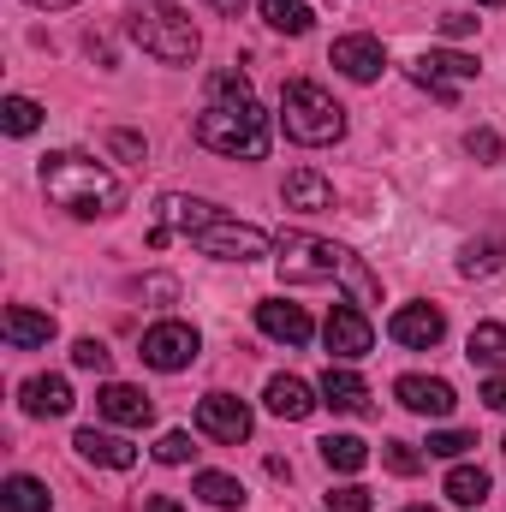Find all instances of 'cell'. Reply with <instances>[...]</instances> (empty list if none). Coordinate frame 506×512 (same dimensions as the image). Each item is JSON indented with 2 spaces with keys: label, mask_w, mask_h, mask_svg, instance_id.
Masks as SVG:
<instances>
[{
  "label": "cell",
  "mask_w": 506,
  "mask_h": 512,
  "mask_svg": "<svg viewBox=\"0 0 506 512\" xmlns=\"http://www.w3.org/2000/svg\"><path fill=\"white\" fill-rule=\"evenodd\" d=\"M483 405H489V411H506V376H489V382H483Z\"/></svg>",
  "instance_id": "cell-39"
},
{
  "label": "cell",
  "mask_w": 506,
  "mask_h": 512,
  "mask_svg": "<svg viewBox=\"0 0 506 512\" xmlns=\"http://www.w3.org/2000/svg\"><path fill=\"white\" fill-rule=\"evenodd\" d=\"M143 512H185L173 495H143Z\"/></svg>",
  "instance_id": "cell-40"
},
{
  "label": "cell",
  "mask_w": 506,
  "mask_h": 512,
  "mask_svg": "<svg viewBox=\"0 0 506 512\" xmlns=\"http://www.w3.org/2000/svg\"><path fill=\"white\" fill-rule=\"evenodd\" d=\"M54 501H48V483H36V477H6L0 483V512H48Z\"/></svg>",
  "instance_id": "cell-24"
},
{
  "label": "cell",
  "mask_w": 506,
  "mask_h": 512,
  "mask_svg": "<svg viewBox=\"0 0 506 512\" xmlns=\"http://www.w3.org/2000/svg\"><path fill=\"white\" fill-rule=\"evenodd\" d=\"M274 268L286 286H310V280H346L358 304H376L381 298V280L364 268V256H352L346 245L334 239H310V233H286L274 245Z\"/></svg>",
  "instance_id": "cell-1"
},
{
  "label": "cell",
  "mask_w": 506,
  "mask_h": 512,
  "mask_svg": "<svg viewBox=\"0 0 506 512\" xmlns=\"http://www.w3.org/2000/svg\"><path fill=\"white\" fill-rule=\"evenodd\" d=\"M96 411H102L108 423H120V429H149V423H155V399L131 382H102Z\"/></svg>",
  "instance_id": "cell-13"
},
{
  "label": "cell",
  "mask_w": 506,
  "mask_h": 512,
  "mask_svg": "<svg viewBox=\"0 0 506 512\" xmlns=\"http://www.w3.org/2000/svg\"><path fill=\"white\" fill-rule=\"evenodd\" d=\"M447 501L453 507H483L489 501V471L483 465H453L447 471Z\"/></svg>",
  "instance_id": "cell-25"
},
{
  "label": "cell",
  "mask_w": 506,
  "mask_h": 512,
  "mask_svg": "<svg viewBox=\"0 0 506 512\" xmlns=\"http://www.w3.org/2000/svg\"><path fill=\"white\" fill-rule=\"evenodd\" d=\"M197 352H203V340H197V328H191V322H155V328L143 334V364H149V370H161V376L191 370V364H197Z\"/></svg>",
  "instance_id": "cell-8"
},
{
  "label": "cell",
  "mask_w": 506,
  "mask_h": 512,
  "mask_svg": "<svg viewBox=\"0 0 506 512\" xmlns=\"http://www.w3.org/2000/svg\"><path fill=\"white\" fill-rule=\"evenodd\" d=\"M262 405H268L274 417H286V423H304V417L316 411V393H310V382H298V376H274L268 393H262Z\"/></svg>",
  "instance_id": "cell-22"
},
{
  "label": "cell",
  "mask_w": 506,
  "mask_h": 512,
  "mask_svg": "<svg viewBox=\"0 0 506 512\" xmlns=\"http://www.w3.org/2000/svg\"><path fill=\"white\" fill-rule=\"evenodd\" d=\"M465 149L483 161V167H495V161H506V143H501V131H489V126H477L471 137H465Z\"/></svg>",
  "instance_id": "cell-32"
},
{
  "label": "cell",
  "mask_w": 506,
  "mask_h": 512,
  "mask_svg": "<svg viewBox=\"0 0 506 512\" xmlns=\"http://www.w3.org/2000/svg\"><path fill=\"white\" fill-rule=\"evenodd\" d=\"M0 334H6L18 352L48 346V340H54V316H42V310H30V304H12V310L0 316Z\"/></svg>",
  "instance_id": "cell-21"
},
{
  "label": "cell",
  "mask_w": 506,
  "mask_h": 512,
  "mask_svg": "<svg viewBox=\"0 0 506 512\" xmlns=\"http://www.w3.org/2000/svg\"><path fill=\"white\" fill-rule=\"evenodd\" d=\"M191 453H197V447H191V435H185V429H167V435L155 441V459H161V465H185Z\"/></svg>",
  "instance_id": "cell-34"
},
{
  "label": "cell",
  "mask_w": 506,
  "mask_h": 512,
  "mask_svg": "<svg viewBox=\"0 0 506 512\" xmlns=\"http://www.w3.org/2000/svg\"><path fill=\"white\" fill-rule=\"evenodd\" d=\"M387 334H393V346H405V352H429V346H441L447 316H441L435 304H399L393 322H387Z\"/></svg>",
  "instance_id": "cell-11"
},
{
  "label": "cell",
  "mask_w": 506,
  "mask_h": 512,
  "mask_svg": "<svg viewBox=\"0 0 506 512\" xmlns=\"http://www.w3.org/2000/svg\"><path fill=\"white\" fill-rule=\"evenodd\" d=\"M471 78H477V60H471V54H453V48H435V54H417V60H411V84L429 90V96L447 102V108L459 102V90H465Z\"/></svg>",
  "instance_id": "cell-7"
},
{
  "label": "cell",
  "mask_w": 506,
  "mask_h": 512,
  "mask_svg": "<svg viewBox=\"0 0 506 512\" xmlns=\"http://www.w3.org/2000/svg\"><path fill=\"white\" fill-rule=\"evenodd\" d=\"M215 215H221L215 203H203V197H179V191H167V197L155 203V227H149V251H161V245H167L173 233H185V239H191V233H197V227H209Z\"/></svg>",
  "instance_id": "cell-9"
},
{
  "label": "cell",
  "mask_w": 506,
  "mask_h": 512,
  "mask_svg": "<svg viewBox=\"0 0 506 512\" xmlns=\"http://www.w3.org/2000/svg\"><path fill=\"white\" fill-rule=\"evenodd\" d=\"M18 399H24L30 417H66L72 411V382L66 376H30L18 387Z\"/></svg>",
  "instance_id": "cell-20"
},
{
  "label": "cell",
  "mask_w": 506,
  "mask_h": 512,
  "mask_svg": "<svg viewBox=\"0 0 506 512\" xmlns=\"http://www.w3.org/2000/svg\"><path fill=\"white\" fill-rule=\"evenodd\" d=\"M381 465H387L393 477H417V471H423V453H417L411 441H381Z\"/></svg>",
  "instance_id": "cell-30"
},
{
  "label": "cell",
  "mask_w": 506,
  "mask_h": 512,
  "mask_svg": "<svg viewBox=\"0 0 506 512\" xmlns=\"http://www.w3.org/2000/svg\"><path fill=\"white\" fill-rule=\"evenodd\" d=\"M197 429L209 441H221V447H239V441H251V405L233 399V393H209L197 405Z\"/></svg>",
  "instance_id": "cell-10"
},
{
  "label": "cell",
  "mask_w": 506,
  "mask_h": 512,
  "mask_svg": "<svg viewBox=\"0 0 506 512\" xmlns=\"http://www.w3.org/2000/svg\"><path fill=\"white\" fill-rule=\"evenodd\" d=\"M501 453H506V441H501Z\"/></svg>",
  "instance_id": "cell-45"
},
{
  "label": "cell",
  "mask_w": 506,
  "mask_h": 512,
  "mask_svg": "<svg viewBox=\"0 0 506 512\" xmlns=\"http://www.w3.org/2000/svg\"><path fill=\"white\" fill-rule=\"evenodd\" d=\"M399 512H435V507H399Z\"/></svg>",
  "instance_id": "cell-43"
},
{
  "label": "cell",
  "mask_w": 506,
  "mask_h": 512,
  "mask_svg": "<svg viewBox=\"0 0 506 512\" xmlns=\"http://www.w3.org/2000/svg\"><path fill=\"white\" fill-rule=\"evenodd\" d=\"M42 191H48L60 209H72L78 221L120 215V203H126V185H120L102 161H90V155H78V149L42 155Z\"/></svg>",
  "instance_id": "cell-2"
},
{
  "label": "cell",
  "mask_w": 506,
  "mask_h": 512,
  "mask_svg": "<svg viewBox=\"0 0 506 512\" xmlns=\"http://www.w3.org/2000/svg\"><path fill=\"white\" fill-rule=\"evenodd\" d=\"M262 18H268V30H280V36H304V30L316 24V12L298 6V0H262Z\"/></svg>",
  "instance_id": "cell-27"
},
{
  "label": "cell",
  "mask_w": 506,
  "mask_h": 512,
  "mask_svg": "<svg viewBox=\"0 0 506 512\" xmlns=\"http://www.w3.org/2000/svg\"><path fill=\"white\" fill-rule=\"evenodd\" d=\"M72 364L90 370V376H108V370H114V352H108L102 340H78V346H72Z\"/></svg>",
  "instance_id": "cell-31"
},
{
  "label": "cell",
  "mask_w": 506,
  "mask_h": 512,
  "mask_svg": "<svg viewBox=\"0 0 506 512\" xmlns=\"http://www.w3.org/2000/svg\"><path fill=\"white\" fill-rule=\"evenodd\" d=\"M477 6H506V0H477Z\"/></svg>",
  "instance_id": "cell-44"
},
{
  "label": "cell",
  "mask_w": 506,
  "mask_h": 512,
  "mask_svg": "<svg viewBox=\"0 0 506 512\" xmlns=\"http://www.w3.org/2000/svg\"><path fill=\"white\" fill-rule=\"evenodd\" d=\"M191 489H197L209 507H221V512H227V507H245V483H239V477H227V471H203Z\"/></svg>",
  "instance_id": "cell-28"
},
{
  "label": "cell",
  "mask_w": 506,
  "mask_h": 512,
  "mask_svg": "<svg viewBox=\"0 0 506 512\" xmlns=\"http://www.w3.org/2000/svg\"><path fill=\"white\" fill-rule=\"evenodd\" d=\"M102 143H108L114 155H126V161H143V137H137V131H108Z\"/></svg>",
  "instance_id": "cell-37"
},
{
  "label": "cell",
  "mask_w": 506,
  "mask_h": 512,
  "mask_svg": "<svg viewBox=\"0 0 506 512\" xmlns=\"http://www.w3.org/2000/svg\"><path fill=\"white\" fill-rule=\"evenodd\" d=\"M72 447H78V459H90L102 471H131L137 465V447H131L126 435H108V429H78Z\"/></svg>",
  "instance_id": "cell-17"
},
{
  "label": "cell",
  "mask_w": 506,
  "mask_h": 512,
  "mask_svg": "<svg viewBox=\"0 0 506 512\" xmlns=\"http://www.w3.org/2000/svg\"><path fill=\"white\" fill-rule=\"evenodd\" d=\"M328 60H334V72H346L352 84H376L381 66H387V48H381L376 36H364V30H358V36H340Z\"/></svg>",
  "instance_id": "cell-14"
},
{
  "label": "cell",
  "mask_w": 506,
  "mask_h": 512,
  "mask_svg": "<svg viewBox=\"0 0 506 512\" xmlns=\"http://www.w3.org/2000/svg\"><path fill=\"white\" fill-rule=\"evenodd\" d=\"M197 143L233 161H262L268 155V114L256 108V96H209L197 114Z\"/></svg>",
  "instance_id": "cell-3"
},
{
  "label": "cell",
  "mask_w": 506,
  "mask_h": 512,
  "mask_svg": "<svg viewBox=\"0 0 506 512\" xmlns=\"http://www.w3.org/2000/svg\"><path fill=\"white\" fill-rule=\"evenodd\" d=\"M256 328H262L268 340H286V346H304V340L316 334V322H310V310H304V304H280V298H268V304H256Z\"/></svg>",
  "instance_id": "cell-16"
},
{
  "label": "cell",
  "mask_w": 506,
  "mask_h": 512,
  "mask_svg": "<svg viewBox=\"0 0 506 512\" xmlns=\"http://www.w3.org/2000/svg\"><path fill=\"white\" fill-rule=\"evenodd\" d=\"M322 340H328V352L334 358H364L370 346H376V328H370V316L358 310V304H334L328 310V328H322Z\"/></svg>",
  "instance_id": "cell-12"
},
{
  "label": "cell",
  "mask_w": 506,
  "mask_h": 512,
  "mask_svg": "<svg viewBox=\"0 0 506 512\" xmlns=\"http://www.w3.org/2000/svg\"><path fill=\"white\" fill-rule=\"evenodd\" d=\"M280 126H286V137H292V143L322 149V143H340V137H346V108H340L322 84L292 78V84L280 90Z\"/></svg>",
  "instance_id": "cell-4"
},
{
  "label": "cell",
  "mask_w": 506,
  "mask_h": 512,
  "mask_svg": "<svg viewBox=\"0 0 506 512\" xmlns=\"http://www.w3.org/2000/svg\"><path fill=\"white\" fill-rule=\"evenodd\" d=\"M471 30H477L471 12H441V36H471Z\"/></svg>",
  "instance_id": "cell-38"
},
{
  "label": "cell",
  "mask_w": 506,
  "mask_h": 512,
  "mask_svg": "<svg viewBox=\"0 0 506 512\" xmlns=\"http://www.w3.org/2000/svg\"><path fill=\"white\" fill-rule=\"evenodd\" d=\"M465 358L483 364V370H495V376H506V322H477L471 340H465Z\"/></svg>",
  "instance_id": "cell-23"
},
{
  "label": "cell",
  "mask_w": 506,
  "mask_h": 512,
  "mask_svg": "<svg viewBox=\"0 0 506 512\" xmlns=\"http://www.w3.org/2000/svg\"><path fill=\"white\" fill-rule=\"evenodd\" d=\"M370 489L364 483H340V489H328V512H370Z\"/></svg>",
  "instance_id": "cell-33"
},
{
  "label": "cell",
  "mask_w": 506,
  "mask_h": 512,
  "mask_svg": "<svg viewBox=\"0 0 506 512\" xmlns=\"http://www.w3.org/2000/svg\"><path fill=\"white\" fill-rule=\"evenodd\" d=\"M465 447H477V435H465V429H441V435H429V453H435V459H459Z\"/></svg>",
  "instance_id": "cell-36"
},
{
  "label": "cell",
  "mask_w": 506,
  "mask_h": 512,
  "mask_svg": "<svg viewBox=\"0 0 506 512\" xmlns=\"http://www.w3.org/2000/svg\"><path fill=\"white\" fill-rule=\"evenodd\" d=\"M316 393H322V405H328V411H346V417L370 411V387H364V376H358V370H346V364H328Z\"/></svg>",
  "instance_id": "cell-18"
},
{
  "label": "cell",
  "mask_w": 506,
  "mask_h": 512,
  "mask_svg": "<svg viewBox=\"0 0 506 512\" xmlns=\"http://www.w3.org/2000/svg\"><path fill=\"white\" fill-rule=\"evenodd\" d=\"M131 42H137L143 54H155L161 66H191L197 48H203L197 24H191L173 0H143V6L131 12Z\"/></svg>",
  "instance_id": "cell-5"
},
{
  "label": "cell",
  "mask_w": 506,
  "mask_h": 512,
  "mask_svg": "<svg viewBox=\"0 0 506 512\" xmlns=\"http://www.w3.org/2000/svg\"><path fill=\"white\" fill-rule=\"evenodd\" d=\"M280 197H286V209H298V215H322V209H334V185H328L316 167H298V173H286Z\"/></svg>",
  "instance_id": "cell-19"
},
{
  "label": "cell",
  "mask_w": 506,
  "mask_h": 512,
  "mask_svg": "<svg viewBox=\"0 0 506 512\" xmlns=\"http://www.w3.org/2000/svg\"><path fill=\"white\" fill-rule=\"evenodd\" d=\"M393 399H399L405 411H417V417H447V411L459 405L453 382H441V376H399V382H393Z\"/></svg>",
  "instance_id": "cell-15"
},
{
  "label": "cell",
  "mask_w": 506,
  "mask_h": 512,
  "mask_svg": "<svg viewBox=\"0 0 506 512\" xmlns=\"http://www.w3.org/2000/svg\"><path fill=\"white\" fill-rule=\"evenodd\" d=\"M30 6H42V12H66V6H78V0H30Z\"/></svg>",
  "instance_id": "cell-42"
},
{
  "label": "cell",
  "mask_w": 506,
  "mask_h": 512,
  "mask_svg": "<svg viewBox=\"0 0 506 512\" xmlns=\"http://www.w3.org/2000/svg\"><path fill=\"white\" fill-rule=\"evenodd\" d=\"M0 126L12 131V137H30V131L42 126V108H36L30 96H6V102H0Z\"/></svg>",
  "instance_id": "cell-29"
},
{
  "label": "cell",
  "mask_w": 506,
  "mask_h": 512,
  "mask_svg": "<svg viewBox=\"0 0 506 512\" xmlns=\"http://www.w3.org/2000/svg\"><path fill=\"white\" fill-rule=\"evenodd\" d=\"M203 6H215V12H227V18H239V12H245L251 0H203Z\"/></svg>",
  "instance_id": "cell-41"
},
{
  "label": "cell",
  "mask_w": 506,
  "mask_h": 512,
  "mask_svg": "<svg viewBox=\"0 0 506 512\" xmlns=\"http://www.w3.org/2000/svg\"><path fill=\"white\" fill-rule=\"evenodd\" d=\"M322 465L352 477V471L370 465V441H358V435H328V441H322Z\"/></svg>",
  "instance_id": "cell-26"
},
{
  "label": "cell",
  "mask_w": 506,
  "mask_h": 512,
  "mask_svg": "<svg viewBox=\"0 0 506 512\" xmlns=\"http://www.w3.org/2000/svg\"><path fill=\"white\" fill-rule=\"evenodd\" d=\"M501 268V245H465L459 256V274H495Z\"/></svg>",
  "instance_id": "cell-35"
},
{
  "label": "cell",
  "mask_w": 506,
  "mask_h": 512,
  "mask_svg": "<svg viewBox=\"0 0 506 512\" xmlns=\"http://www.w3.org/2000/svg\"><path fill=\"white\" fill-rule=\"evenodd\" d=\"M191 245H197L203 256H221V262H256V256L274 251V239H268L262 227H251V221H233L227 209H221L209 227H197V233H191Z\"/></svg>",
  "instance_id": "cell-6"
}]
</instances>
